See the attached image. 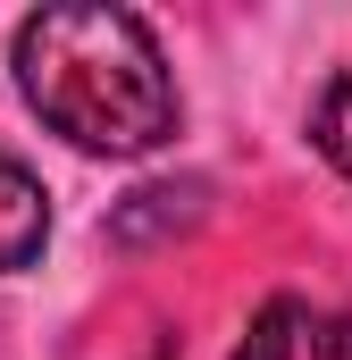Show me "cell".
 Listing matches in <instances>:
<instances>
[{
    "label": "cell",
    "instance_id": "cell-4",
    "mask_svg": "<svg viewBox=\"0 0 352 360\" xmlns=\"http://www.w3.org/2000/svg\"><path fill=\"white\" fill-rule=\"evenodd\" d=\"M302 327H310V310H302L294 293H277L260 319H252V335H244L235 360H294V352H302Z\"/></svg>",
    "mask_w": 352,
    "mask_h": 360
},
{
    "label": "cell",
    "instance_id": "cell-2",
    "mask_svg": "<svg viewBox=\"0 0 352 360\" xmlns=\"http://www.w3.org/2000/svg\"><path fill=\"white\" fill-rule=\"evenodd\" d=\"M42 243H51V193H42V176L25 160L0 151V276L34 269Z\"/></svg>",
    "mask_w": 352,
    "mask_h": 360
},
{
    "label": "cell",
    "instance_id": "cell-3",
    "mask_svg": "<svg viewBox=\"0 0 352 360\" xmlns=\"http://www.w3.org/2000/svg\"><path fill=\"white\" fill-rule=\"evenodd\" d=\"M201 201H210L201 184H151V193H134V201L109 218V235H118V243H143V235H151V226H168V218H176V226H193V218H201Z\"/></svg>",
    "mask_w": 352,
    "mask_h": 360
},
{
    "label": "cell",
    "instance_id": "cell-6",
    "mask_svg": "<svg viewBox=\"0 0 352 360\" xmlns=\"http://www.w3.org/2000/svg\"><path fill=\"white\" fill-rule=\"evenodd\" d=\"M151 360H168V352H151Z\"/></svg>",
    "mask_w": 352,
    "mask_h": 360
},
{
    "label": "cell",
    "instance_id": "cell-5",
    "mask_svg": "<svg viewBox=\"0 0 352 360\" xmlns=\"http://www.w3.org/2000/svg\"><path fill=\"white\" fill-rule=\"evenodd\" d=\"M310 134H319V151H327V168L352 184V68L336 84L319 92V109H310Z\"/></svg>",
    "mask_w": 352,
    "mask_h": 360
},
{
    "label": "cell",
    "instance_id": "cell-1",
    "mask_svg": "<svg viewBox=\"0 0 352 360\" xmlns=\"http://www.w3.org/2000/svg\"><path fill=\"white\" fill-rule=\"evenodd\" d=\"M17 92L76 151L143 160L176 134V76L134 8H34L17 25Z\"/></svg>",
    "mask_w": 352,
    "mask_h": 360
}]
</instances>
